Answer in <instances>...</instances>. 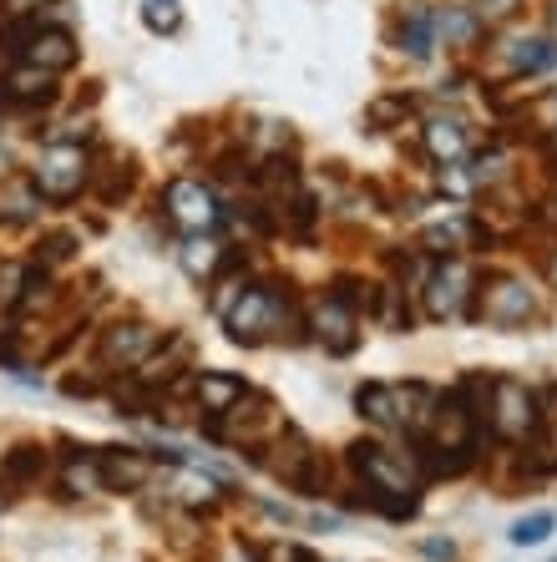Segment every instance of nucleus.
<instances>
[{"label": "nucleus", "mask_w": 557, "mask_h": 562, "mask_svg": "<svg viewBox=\"0 0 557 562\" xmlns=\"http://www.w3.org/2000/svg\"><path fill=\"white\" fill-rule=\"evenodd\" d=\"M477 304H467V319H487L497 329H522L527 319H537V294H532L527 279L517 274H497V279H481Z\"/></svg>", "instance_id": "1"}, {"label": "nucleus", "mask_w": 557, "mask_h": 562, "mask_svg": "<svg viewBox=\"0 0 557 562\" xmlns=\"http://www.w3.org/2000/svg\"><path fill=\"white\" fill-rule=\"evenodd\" d=\"M163 209H168V218L182 223L188 234H203V228L219 223V198H213V188L198 183V178H172V183L163 188Z\"/></svg>", "instance_id": "9"}, {"label": "nucleus", "mask_w": 557, "mask_h": 562, "mask_svg": "<svg viewBox=\"0 0 557 562\" xmlns=\"http://www.w3.org/2000/svg\"><path fill=\"white\" fill-rule=\"evenodd\" d=\"M527 117L537 122L543 132H557V92H553V97H543V102H532V106H527Z\"/></svg>", "instance_id": "30"}, {"label": "nucleus", "mask_w": 557, "mask_h": 562, "mask_svg": "<svg viewBox=\"0 0 557 562\" xmlns=\"http://www.w3.org/2000/svg\"><path fill=\"white\" fill-rule=\"evenodd\" d=\"M512 542H517V548H537V542H547V537H553V517H547V512H532V517H522L517 527H512Z\"/></svg>", "instance_id": "25"}, {"label": "nucleus", "mask_w": 557, "mask_h": 562, "mask_svg": "<svg viewBox=\"0 0 557 562\" xmlns=\"http://www.w3.org/2000/svg\"><path fill=\"white\" fill-rule=\"evenodd\" d=\"M26 274H31V269L0 263V304H15V300H21V289H26Z\"/></svg>", "instance_id": "28"}, {"label": "nucleus", "mask_w": 557, "mask_h": 562, "mask_svg": "<svg viewBox=\"0 0 557 562\" xmlns=\"http://www.w3.org/2000/svg\"><path fill=\"white\" fill-rule=\"evenodd\" d=\"M264 562H314V552L299 548V542H274V548L264 552Z\"/></svg>", "instance_id": "31"}, {"label": "nucleus", "mask_w": 557, "mask_h": 562, "mask_svg": "<svg viewBox=\"0 0 557 562\" xmlns=\"http://www.w3.org/2000/svg\"><path fill=\"white\" fill-rule=\"evenodd\" d=\"M223 325L238 345H259L279 329V294L269 284H244L234 294V304L223 310Z\"/></svg>", "instance_id": "5"}, {"label": "nucleus", "mask_w": 557, "mask_h": 562, "mask_svg": "<svg viewBox=\"0 0 557 562\" xmlns=\"http://www.w3.org/2000/svg\"><path fill=\"white\" fill-rule=\"evenodd\" d=\"M431 26H436V46L446 41L452 52H461L481 36V15L467 11V5H446V11H431Z\"/></svg>", "instance_id": "20"}, {"label": "nucleus", "mask_w": 557, "mask_h": 562, "mask_svg": "<svg viewBox=\"0 0 557 562\" xmlns=\"http://www.w3.org/2000/svg\"><path fill=\"white\" fill-rule=\"evenodd\" d=\"M522 0H477V15L481 21H506V15H517Z\"/></svg>", "instance_id": "32"}, {"label": "nucleus", "mask_w": 557, "mask_h": 562, "mask_svg": "<svg viewBox=\"0 0 557 562\" xmlns=\"http://www.w3.org/2000/svg\"><path fill=\"white\" fill-rule=\"evenodd\" d=\"M547 269H553V279H557V254H553V263H547Z\"/></svg>", "instance_id": "36"}, {"label": "nucleus", "mask_w": 557, "mask_h": 562, "mask_svg": "<svg viewBox=\"0 0 557 562\" xmlns=\"http://www.w3.org/2000/svg\"><path fill=\"white\" fill-rule=\"evenodd\" d=\"M143 21L157 36H172V31L182 26V5L178 0H143Z\"/></svg>", "instance_id": "24"}, {"label": "nucleus", "mask_w": 557, "mask_h": 562, "mask_svg": "<svg viewBox=\"0 0 557 562\" xmlns=\"http://www.w3.org/2000/svg\"><path fill=\"white\" fill-rule=\"evenodd\" d=\"M421 137H426V153L436 157V162H461V157H467V117H456V112L426 117Z\"/></svg>", "instance_id": "13"}, {"label": "nucleus", "mask_w": 557, "mask_h": 562, "mask_svg": "<svg viewBox=\"0 0 557 562\" xmlns=\"http://www.w3.org/2000/svg\"><path fill=\"white\" fill-rule=\"evenodd\" d=\"M390 41L401 46L411 61H426L436 52V26H431V5H401L390 21Z\"/></svg>", "instance_id": "12"}, {"label": "nucleus", "mask_w": 557, "mask_h": 562, "mask_svg": "<svg viewBox=\"0 0 557 562\" xmlns=\"http://www.w3.org/2000/svg\"><path fill=\"white\" fill-rule=\"evenodd\" d=\"M77 244H81L77 234H46V238H41L36 263H41V269H52V263H66L71 254H77Z\"/></svg>", "instance_id": "27"}, {"label": "nucleus", "mask_w": 557, "mask_h": 562, "mask_svg": "<svg viewBox=\"0 0 557 562\" xmlns=\"http://www.w3.org/2000/svg\"><path fill=\"white\" fill-rule=\"evenodd\" d=\"M0 5H5V0H0Z\"/></svg>", "instance_id": "38"}, {"label": "nucleus", "mask_w": 557, "mask_h": 562, "mask_svg": "<svg viewBox=\"0 0 557 562\" xmlns=\"http://www.w3.org/2000/svg\"><path fill=\"white\" fill-rule=\"evenodd\" d=\"M102 457V482L107 492H143L153 476V461L143 451H97Z\"/></svg>", "instance_id": "17"}, {"label": "nucleus", "mask_w": 557, "mask_h": 562, "mask_svg": "<svg viewBox=\"0 0 557 562\" xmlns=\"http://www.w3.org/2000/svg\"><path fill=\"white\" fill-rule=\"evenodd\" d=\"M178 492H182V502H213V497H219V486L203 482V476H188Z\"/></svg>", "instance_id": "33"}, {"label": "nucleus", "mask_w": 557, "mask_h": 562, "mask_svg": "<svg viewBox=\"0 0 557 562\" xmlns=\"http://www.w3.org/2000/svg\"><path fill=\"white\" fill-rule=\"evenodd\" d=\"M223 244H213V238L208 234H193L188 238V244H182V274L188 279H198V284H203V279H213L219 274V263H223Z\"/></svg>", "instance_id": "22"}, {"label": "nucleus", "mask_w": 557, "mask_h": 562, "mask_svg": "<svg viewBox=\"0 0 557 562\" xmlns=\"http://www.w3.org/2000/svg\"><path fill=\"white\" fill-rule=\"evenodd\" d=\"M21 61H31V66H41V71L56 77L66 66H77V41H71V31H62V26H41Z\"/></svg>", "instance_id": "15"}, {"label": "nucleus", "mask_w": 557, "mask_h": 562, "mask_svg": "<svg viewBox=\"0 0 557 562\" xmlns=\"http://www.w3.org/2000/svg\"><path fill=\"white\" fill-rule=\"evenodd\" d=\"M477 294V274H471V263L452 259L431 269L426 274V314L431 319H456V314H467V300Z\"/></svg>", "instance_id": "8"}, {"label": "nucleus", "mask_w": 557, "mask_h": 562, "mask_svg": "<svg viewBox=\"0 0 557 562\" xmlns=\"http://www.w3.org/2000/svg\"><path fill=\"white\" fill-rule=\"evenodd\" d=\"M502 52H506V61H512L517 77H527V71H547V66L557 61V46L547 36H517V41H506Z\"/></svg>", "instance_id": "21"}, {"label": "nucleus", "mask_w": 557, "mask_h": 562, "mask_svg": "<svg viewBox=\"0 0 557 562\" xmlns=\"http://www.w3.org/2000/svg\"><path fill=\"white\" fill-rule=\"evenodd\" d=\"M193 395H198V406H203L208 416H223V411H234L238 401H244L248 385L238 375H229V370H198Z\"/></svg>", "instance_id": "16"}, {"label": "nucleus", "mask_w": 557, "mask_h": 562, "mask_svg": "<svg viewBox=\"0 0 557 562\" xmlns=\"http://www.w3.org/2000/svg\"><path fill=\"white\" fill-rule=\"evenodd\" d=\"M62 492H66V497H97V492H107L102 457H97V451H66V461H62Z\"/></svg>", "instance_id": "18"}, {"label": "nucleus", "mask_w": 557, "mask_h": 562, "mask_svg": "<svg viewBox=\"0 0 557 562\" xmlns=\"http://www.w3.org/2000/svg\"><path fill=\"white\" fill-rule=\"evenodd\" d=\"M41 476H46V451H41V446H11V451L0 457V486H11V492L36 486Z\"/></svg>", "instance_id": "19"}, {"label": "nucleus", "mask_w": 557, "mask_h": 562, "mask_svg": "<svg viewBox=\"0 0 557 562\" xmlns=\"http://www.w3.org/2000/svg\"><path fill=\"white\" fill-rule=\"evenodd\" d=\"M421 244H426V254H436V259H452V254L461 249V228H456V223H436V228L421 234Z\"/></svg>", "instance_id": "26"}, {"label": "nucleus", "mask_w": 557, "mask_h": 562, "mask_svg": "<svg viewBox=\"0 0 557 562\" xmlns=\"http://www.w3.org/2000/svg\"><path fill=\"white\" fill-rule=\"evenodd\" d=\"M411 97H376V102H370V112H365V122H370V127L376 132H386V127H396V122H405L411 117Z\"/></svg>", "instance_id": "23"}, {"label": "nucleus", "mask_w": 557, "mask_h": 562, "mask_svg": "<svg viewBox=\"0 0 557 562\" xmlns=\"http://www.w3.org/2000/svg\"><path fill=\"white\" fill-rule=\"evenodd\" d=\"M5 178H11V153L0 147V183H5Z\"/></svg>", "instance_id": "35"}, {"label": "nucleus", "mask_w": 557, "mask_h": 562, "mask_svg": "<svg viewBox=\"0 0 557 562\" xmlns=\"http://www.w3.org/2000/svg\"><path fill=\"white\" fill-rule=\"evenodd\" d=\"M157 345H163V329L143 325V319H127V325L102 329V360H107V366H122V370L153 360Z\"/></svg>", "instance_id": "10"}, {"label": "nucleus", "mask_w": 557, "mask_h": 562, "mask_svg": "<svg viewBox=\"0 0 557 562\" xmlns=\"http://www.w3.org/2000/svg\"><path fill=\"white\" fill-rule=\"evenodd\" d=\"M279 411L274 401L264 395H244L234 411H223V416H208V436H219V441H238V446H259L264 436H279Z\"/></svg>", "instance_id": "7"}, {"label": "nucleus", "mask_w": 557, "mask_h": 562, "mask_svg": "<svg viewBox=\"0 0 557 562\" xmlns=\"http://www.w3.org/2000/svg\"><path fill=\"white\" fill-rule=\"evenodd\" d=\"M132 188V168L122 162V168H112V172H102V198L107 203H118V193H127Z\"/></svg>", "instance_id": "29"}, {"label": "nucleus", "mask_w": 557, "mask_h": 562, "mask_svg": "<svg viewBox=\"0 0 557 562\" xmlns=\"http://www.w3.org/2000/svg\"><path fill=\"white\" fill-rule=\"evenodd\" d=\"M274 451H279V457H259V461L274 471V476H279V482H289L294 492H310V497H324L330 467H324L320 451H314L304 436H299V431H279V436H274Z\"/></svg>", "instance_id": "2"}, {"label": "nucleus", "mask_w": 557, "mask_h": 562, "mask_svg": "<svg viewBox=\"0 0 557 562\" xmlns=\"http://www.w3.org/2000/svg\"><path fill=\"white\" fill-rule=\"evenodd\" d=\"M0 97L11 106H21V112H36V106L56 102V81H52V71H41V66L15 61L11 71H5V81H0Z\"/></svg>", "instance_id": "11"}, {"label": "nucleus", "mask_w": 557, "mask_h": 562, "mask_svg": "<svg viewBox=\"0 0 557 562\" xmlns=\"http://www.w3.org/2000/svg\"><path fill=\"white\" fill-rule=\"evenodd\" d=\"M553 31H557V0H553Z\"/></svg>", "instance_id": "37"}, {"label": "nucleus", "mask_w": 557, "mask_h": 562, "mask_svg": "<svg viewBox=\"0 0 557 562\" xmlns=\"http://www.w3.org/2000/svg\"><path fill=\"white\" fill-rule=\"evenodd\" d=\"M426 552H431V558H446V562L456 558V548H452V542H426Z\"/></svg>", "instance_id": "34"}, {"label": "nucleus", "mask_w": 557, "mask_h": 562, "mask_svg": "<svg viewBox=\"0 0 557 562\" xmlns=\"http://www.w3.org/2000/svg\"><path fill=\"white\" fill-rule=\"evenodd\" d=\"M91 183V157L77 143H52L36 157V188L52 203H71Z\"/></svg>", "instance_id": "4"}, {"label": "nucleus", "mask_w": 557, "mask_h": 562, "mask_svg": "<svg viewBox=\"0 0 557 562\" xmlns=\"http://www.w3.org/2000/svg\"><path fill=\"white\" fill-rule=\"evenodd\" d=\"M355 406L370 426L380 431H405V406H401V385H360L355 391Z\"/></svg>", "instance_id": "14"}, {"label": "nucleus", "mask_w": 557, "mask_h": 562, "mask_svg": "<svg viewBox=\"0 0 557 562\" xmlns=\"http://www.w3.org/2000/svg\"><path fill=\"white\" fill-rule=\"evenodd\" d=\"M487 426H492L502 441H527V436L543 431V411H537V395L522 385V380H492V411H487Z\"/></svg>", "instance_id": "3"}, {"label": "nucleus", "mask_w": 557, "mask_h": 562, "mask_svg": "<svg viewBox=\"0 0 557 562\" xmlns=\"http://www.w3.org/2000/svg\"><path fill=\"white\" fill-rule=\"evenodd\" d=\"M304 325L314 329V340H320L324 350L350 355L355 340H360V310H355L350 284H339L335 294H324V300L310 310V319H304Z\"/></svg>", "instance_id": "6"}]
</instances>
